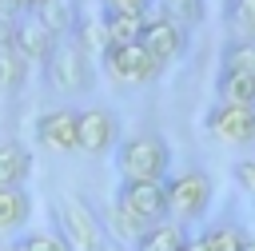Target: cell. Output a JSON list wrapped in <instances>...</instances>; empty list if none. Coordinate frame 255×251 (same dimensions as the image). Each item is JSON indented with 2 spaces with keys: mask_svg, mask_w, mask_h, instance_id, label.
Listing matches in <instances>:
<instances>
[{
  "mask_svg": "<svg viewBox=\"0 0 255 251\" xmlns=\"http://www.w3.org/2000/svg\"><path fill=\"white\" fill-rule=\"evenodd\" d=\"M116 171L124 183H163L171 171V147L159 131H131L116 143Z\"/></svg>",
  "mask_w": 255,
  "mask_h": 251,
  "instance_id": "6da1fadb",
  "label": "cell"
},
{
  "mask_svg": "<svg viewBox=\"0 0 255 251\" xmlns=\"http://www.w3.org/2000/svg\"><path fill=\"white\" fill-rule=\"evenodd\" d=\"M163 195H167V219L175 223H195L207 215L211 199H215V187H211V175L199 171V167H187L179 175H167L163 179Z\"/></svg>",
  "mask_w": 255,
  "mask_h": 251,
  "instance_id": "7a4b0ae2",
  "label": "cell"
},
{
  "mask_svg": "<svg viewBox=\"0 0 255 251\" xmlns=\"http://www.w3.org/2000/svg\"><path fill=\"white\" fill-rule=\"evenodd\" d=\"M56 223H60V239L72 251H96L104 243V219L80 195H64L56 203Z\"/></svg>",
  "mask_w": 255,
  "mask_h": 251,
  "instance_id": "3957f363",
  "label": "cell"
},
{
  "mask_svg": "<svg viewBox=\"0 0 255 251\" xmlns=\"http://www.w3.org/2000/svg\"><path fill=\"white\" fill-rule=\"evenodd\" d=\"M44 72H48V80L56 88H68V92H80V88L92 84V60H88V52L72 36L56 40V48L44 60Z\"/></svg>",
  "mask_w": 255,
  "mask_h": 251,
  "instance_id": "277c9868",
  "label": "cell"
},
{
  "mask_svg": "<svg viewBox=\"0 0 255 251\" xmlns=\"http://www.w3.org/2000/svg\"><path fill=\"white\" fill-rule=\"evenodd\" d=\"M207 131L227 143V147H247L255 143V108L247 104H227V100H215V108L207 112Z\"/></svg>",
  "mask_w": 255,
  "mask_h": 251,
  "instance_id": "5b68a950",
  "label": "cell"
},
{
  "mask_svg": "<svg viewBox=\"0 0 255 251\" xmlns=\"http://www.w3.org/2000/svg\"><path fill=\"white\" fill-rule=\"evenodd\" d=\"M104 72L116 84H151L163 68L143 52V44H112L104 48Z\"/></svg>",
  "mask_w": 255,
  "mask_h": 251,
  "instance_id": "8992f818",
  "label": "cell"
},
{
  "mask_svg": "<svg viewBox=\"0 0 255 251\" xmlns=\"http://www.w3.org/2000/svg\"><path fill=\"white\" fill-rule=\"evenodd\" d=\"M120 143V120L108 108H84L76 116V151L88 155H108Z\"/></svg>",
  "mask_w": 255,
  "mask_h": 251,
  "instance_id": "52a82bcc",
  "label": "cell"
},
{
  "mask_svg": "<svg viewBox=\"0 0 255 251\" xmlns=\"http://www.w3.org/2000/svg\"><path fill=\"white\" fill-rule=\"evenodd\" d=\"M124 215H131L139 227H151L159 219H167V195L163 183H120L116 199H112Z\"/></svg>",
  "mask_w": 255,
  "mask_h": 251,
  "instance_id": "ba28073f",
  "label": "cell"
},
{
  "mask_svg": "<svg viewBox=\"0 0 255 251\" xmlns=\"http://www.w3.org/2000/svg\"><path fill=\"white\" fill-rule=\"evenodd\" d=\"M139 44H143V52H147L159 68H167V64H175V60L183 56V48H187V32H183L179 24H171V20H163V16L155 12V16H147Z\"/></svg>",
  "mask_w": 255,
  "mask_h": 251,
  "instance_id": "9c48e42d",
  "label": "cell"
},
{
  "mask_svg": "<svg viewBox=\"0 0 255 251\" xmlns=\"http://www.w3.org/2000/svg\"><path fill=\"white\" fill-rule=\"evenodd\" d=\"M76 116L72 108H52L36 120V143L48 151H76Z\"/></svg>",
  "mask_w": 255,
  "mask_h": 251,
  "instance_id": "30bf717a",
  "label": "cell"
},
{
  "mask_svg": "<svg viewBox=\"0 0 255 251\" xmlns=\"http://www.w3.org/2000/svg\"><path fill=\"white\" fill-rule=\"evenodd\" d=\"M56 40H60V36H52L36 16H32V20H20V24L12 28V48H16L24 60H48V52L56 48Z\"/></svg>",
  "mask_w": 255,
  "mask_h": 251,
  "instance_id": "8fae6325",
  "label": "cell"
},
{
  "mask_svg": "<svg viewBox=\"0 0 255 251\" xmlns=\"http://www.w3.org/2000/svg\"><path fill=\"white\" fill-rule=\"evenodd\" d=\"M187 243H191V231H187L183 223L159 219V223H151V227L135 239V251H187Z\"/></svg>",
  "mask_w": 255,
  "mask_h": 251,
  "instance_id": "7c38bea8",
  "label": "cell"
},
{
  "mask_svg": "<svg viewBox=\"0 0 255 251\" xmlns=\"http://www.w3.org/2000/svg\"><path fill=\"white\" fill-rule=\"evenodd\" d=\"M143 24H147V12H108L100 16V28H104V44H139L143 36Z\"/></svg>",
  "mask_w": 255,
  "mask_h": 251,
  "instance_id": "4fadbf2b",
  "label": "cell"
},
{
  "mask_svg": "<svg viewBox=\"0 0 255 251\" xmlns=\"http://www.w3.org/2000/svg\"><path fill=\"white\" fill-rule=\"evenodd\" d=\"M32 171V151L24 143H0V187H24Z\"/></svg>",
  "mask_w": 255,
  "mask_h": 251,
  "instance_id": "5bb4252c",
  "label": "cell"
},
{
  "mask_svg": "<svg viewBox=\"0 0 255 251\" xmlns=\"http://www.w3.org/2000/svg\"><path fill=\"white\" fill-rule=\"evenodd\" d=\"M32 219V199L24 187H0V235L20 231Z\"/></svg>",
  "mask_w": 255,
  "mask_h": 251,
  "instance_id": "9a60e30c",
  "label": "cell"
},
{
  "mask_svg": "<svg viewBox=\"0 0 255 251\" xmlns=\"http://www.w3.org/2000/svg\"><path fill=\"white\" fill-rule=\"evenodd\" d=\"M199 239H203L207 251H243L247 239H251V231H243L235 219H219V223H211Z\"/></svg>",
  "mask_w": 255,
  "mask_h": 251,
  "instance_id": "2e32d148",
  "label": "cell"
},
{
  "mask_svg": "<svg viewBox=\"0 0 255 251\" xmlns=\"http://www.w3.org/2000/svg\"><path fill=\"white\" fill-rule=\"evenodd\" d=\"M215 92H219V100H227V104H247V108H255V76L219 72Z\"/></svg>",
  "mask_w": 255,
  "mask_h": 251,
  "instance_id": "e0dca14e",
  "label": "cell"
},
{
  "mask_svg": "<svg viewBox=\"0 0 255 251\" xmlns=\"http://www.w3.org/2000/svg\"><path fill=\"white\" fill-rule=\"evenodd\" d=\"M219 72H235V76H255V40H231L223 48Z\"/></svg>",
  "mask_w": 255,
  "mask_h": 251,
  "instance_id": "ac0fdd59",
  "label": "cell"
},
{
  "mask_svg": "<svg viewBox=\"0 0 255 251\" xmlns=\"http://www.w3.org/2000/svg\"><path fill=\"white\" fill-rule=\"evenodd\" d=\"M231 40H255V0H227Z\"/></svg>",
  "mask_w": 255,
  "mask_h": 251,
  "instance_id": "d6986e66",
  "label": "cell"
},
{
  "mask_svg": "<svg viewBox=\"0 0 255 251\" xmlns=\"http://www.w3.org/2000/svg\"><path fill=\"white\" fill-rule=\"evenodd\" d=\"M159 16L187 32V28H195L203 20V0H159Z\"/></svg>",
  "mask_w": 255,
  "mask_h": 251,
  "instance_id": "ffe728a7",
  "label": "cell"
},
{
  "mask_svg": "<svg viewBox=\"0 0 255 251\" xmlns=\"http://www.w3.org/2000/svg\"><path fill=\"white\" fill-rule=\"evenodd\" d=\"M24 72H28V60H24L12 44H4V48H0V88H16V84L24 80Z\"/></svg>",
  "mask_w": 255,
  "mask_h": 251,
  "instance_id": "44dd1931",
  "label": "cell"
},
{
  "mask_svg": "<svg viewBox=\"0 0 255 251\" xmlns=\"http://www.w3.org/2000/svg\"><path fill=\"white\" fill-rule=\"evenodd\" d=\"M24 251H72V247L60 239V231H32L24 235Z\"/></svg>",
  "mask_w": 255,
  "mask_h": 251,
  "instance_id": "7402d4cb",
  "label": "cell"
},
{
  "mask_svg": "<svg viewBox=\"0 0 255 251\" xmlns=\"http://www.w3.org/2000/svg\"><path fill=\"white\" fill-rule=\"evenodd\" d=\"M231 175H235V183H239V191H247V195H255V159H239V163L231 167Z\"/></svg>",
  "mask_w": 255,
  "mask_h": 251,
  "instance_id": "603a6c76",
  "label": "cell"
},
{
  "mask_svg": "<svg viewBox=\"0 0 255 251\" xmlns=\"http://www.w3.org/2000/svg\"><path fill=\"white\" fill-rule=\"evenodd\" d=\"M108 12H147L151 0H100Z\"/></svg>",
  "mask_w": 255,
  "mask_h": 251,
  "instance_id": "cb8c5ba5",
  "label": "cell"
},
{
  "mask_svg": "<svg viewBox=\"0 0 255 251\" xmlns=\"http://www.w3.org/2000/svg\"><path fill=\"white\" fill-rule=\"evenodd\" d=\"M48 0H12L8 8H20V12H36V8H44Z\"/></svg>",
  "mask_w": 255,
  "mask_h": 251,
  "instance_id": "d4e9b609",
  "label": "cell"
},
{
  "mask_svg": "<svg viewBox=\"0 0 255 251\" xmlns=\"http://www.w3.org/2000/svg\"><path fill=\"white\" fill-rule=\"evenodd\" d=\"M0 251H24V239H8V243H0Z\"/></svg>",
  "mask_w": 255,
  "mask_h": 251,
  "instance_id": "484cf974",
  "label": "cell"
},
{
  "mask_svg": "<svg viewBox=\"0 0 255 251\" xmlns=\"http://www.w3.org/2000/svg\"><path fill=\"white\" fill-rule=\"evenodd\" d=\"M96 251H124V247H120V243H108V239H104V243H100Z\"/></svg>",
  "mask_w": 255,
  "mask_h": 251,
  "instance_id": "4316f807",
  "label": "cell"
},
{
  "mask_svg": "<svg viewBox=\"0 0 255 251\" xmlns=\"http://www.w3.org/2000/svg\"><path fill=\"white\" fill-rule=\"evenodd\" d=\"M243 251H255V235H251V239H247V247H243Z\"/></svg>",
  "mask_w": 255,
  "mask_h": 251,
  "instance_id": "83f0119b",
  "label": "cell"
},
{
  "mask_svg": "<svg viewBox=\"0 0 255 251\" xmlns=\"http://www.w3.org/2000/svg\"><path fill=\"white\" fill-rule=\"evenodd\" d=\"M8 4H12V0H0V8H8Z\"/></svg>",
  "mask_w": 255,
  "mask_h": 251,
  "instance_id": "f1b7e54d",
  "label": "cell"
}]
</instances>
